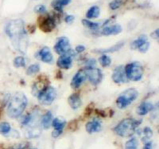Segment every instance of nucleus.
Here are the masks:
<instances>
[{
  "label": "nucleus",
  "instance_id": "f257e3e1",
  "mask_svg": "<svg viewBox=\"0 0 159 149\" xmlns=\"http://www.w3.org/2000/svg\"><path fill=\"white\" fill-rule=\"evenodd\" d=\"M5 31L12 41L14 47L21 53H25L28 46V38L23 21L21 19L11 21L6 26Z\"/></svg>",
  "mask_w": 159,
  "mask_h": 149
},
{
  "label": "nucleus",
  "instance_id": "f03ea898",
  "mask_svg": "<svg viewBox=\"0 0 159 149\" xmlns=\"http://www.w3.org/2000/svg\"><path fill=\"white\" fill-rule=\"evenodd\" d=\"M27 105V98L22 93H15L12 96L7 107V114L11 118H18L25 111Z\"/></svg>",
  "mask_w": 159,
  "mask_h": 149
},
{
  "label": "nucleus",
  "instance_id": "7ed1b4c3",
  "mask_svg": "<svg viewBox=\"0 0 159 149\" xmlns=\"http://www.w3.org/2000/svg\"><path fill=\"white\" fill-rule=\"evenodd\" d=\"M141 123V120H134L131 118L124 119L115 127L114 132L116 135L121 137H132Z\"/></svg>",
  "mask_w": 159,
  "mask_h": 149
},
{
  "label": "nucleus",
  "instance_id": "20e7f679",
  "mask_svg": "<svg viewBox=\"0 0 159 149\" xmlns=\"http://www.w3.org/2000/svg\"><path fill=\"white\" fill-rule=\"evenodd\" d=\"M139 96V92L135 89H128L125 90L116 100V105L118 108L123 109L130 105Z\"/></svg>",
  "mask_w": 159,
  "mask_h": 149
},
{
  "label": "nucleus",
  "instance_id": "39448f33",
  "mask_svg": "<svg viewBox=\"0 0 159 149\" xmlns=\"http://www.w3.org/2000/svg\"><path fill=\"white\" fill-rule=\"evenodd\" d=\"M124 69L128 81H138L141 80L143 76V73H144L143 66L139 62H132V63L127 64L124 67Z\"/></svg>",
  "mask_w": 159,
  "mask_h": 149
},
{
  "label": "nucleus",
  "instance_id": "423d86ee",
  "mask_svg": "<svg viewBox=\"0 0 159 149\" xmlns=\"http://www.w3.org/2000/svg\"><path fill=\"white\" fill-rule=\"evenodd\" d=\"M57 96V92L52 86H45L38 94V99L42 105H50L54 101Z\"/></svg>",
  "mask_w": 159,
  "mask_h": 149
},
{
  "label": "nucleus",
  "instance_id": "0eeeda50",
  "mask_svg": "<svg viewBox=\"0 0 159 149\" xmlns=\"http://www.w3.org/2000/svg\"><path fill=\"white\" fill-rule=\"evenodd\" d=\"M74 57V53L72 50H69L68 53L61 55L57 62V66L60 69H70L72 64V58Z\"/></svg>",
  "mask_w": 159,
  "mask_h": 149
},
{
  "label": "nucleus",
  "instance_id": "6e6552de",
  "mask_svg": "<svg viewBox=\"0 0 159 149\" xmlns=\"http://www.w3.org/2000/svg\"><path fill=\"white\" fill-rule=\"evenodd\" d=\"M54 50L57 54L62 55L68 53L71 50L70 43H69V38L66 37H61L57 42L56 45L54 46Z\"/></svg>",
  "mask_w": 159,
  "mask_h": 149
},
{
  "label": "nucleus",
  "instance_id": "1a4fd4ad",
  "mask_svg": "<svg viewBox=\"0 0 159 149\" xmlns=\"http://www.w3.org/2000/svg\"><path fill=\"white\" fill-rule=\"evenodd\" d=\"M86 71H87L88 77L92 85L96 86L101 82L103 79V73L100 69L96 68H89V69L87 68Z\"/></svg>",
  "mask_w": 159,
  "mask_h": 149
},
{
  "label": "nucleus",
  "instance_id": "9d476101",
  "mask_svg": "<svg viewBox=\"0 0 159 149\" xmlns=\"http://www.w3.org/2000/svg\"><path fill=\"white\" fill-rule=\"evenodd\" d=\"M87 71L85 69H80L75 74V76L72 77V81H71V86L73 89H78L82 84L87 79Z\"/></svg>",
  "mask_w": 159,
  "mask_h": 149
},
{
  "label": "nucleus",
  "instance_id": "9b49d317",
  "mask_svg": "<svg viewBox=\"0 0 159 149\" xmlns=\"http://www.w3.org/2000/svg\"><path fill=\"white\" fill-rule=\"evenodd\" d=\"M112 80L115 83L121 84V83H127L128 81L126 73H125V69L123 66H118L113 72L112 74Z\"/></svg>",
  "mask_w": 159,
  "mask_h": 149
},
{
  "label": "nucleus",
  "instance_id": "f8f14e48",
  "mask_svg": "<svg viewBox=\"0 0 159 149\" xmlns=\"http://www.w3.org/2000/svg\"><path fill=\"white\" fill-rule=\"evenodd\" d=\"M56 26V22L52 17H47L44 18L40 23V28L44 32H51Z\"/></svg>",
  "mask_w": 159,
  "mask_h": 149
},
{
  "label": "nucleus",
  "instance_id": "ddd939ff",
  "mask_svg": "<svg viewBox=\"0 0 159 149\" xmlns=\"http://www.w3.org/2000/svg\"><path fill=\"white\" fill-rule=\"evenodd\" d=\"M85 128H86L87 133H89V134L98 133L102 128L101 121L98 120V119H94V120L88 122L87 124H86V126H85Z\"/></svg>",
  "mask_w": 159,
  "mask_h": 149
},
{
  "label": "nucleus",
  "instance_id": "4468645a",
  "mask_svg": "<svg viewBox=\"0 0 159 149\" xmlns=\"http://www.w3.org/2000/svg\"><path fill=\"white\" fill-rule=\"evenodd\" d=\"M122 32V27L119 24H116V25L111 26H106L103 28L101 31V34L103 35H119V33Z\"/></svg>",
  "mask_w": 159,
  "mask_h": 149
},
{
  "label": "nucleus",
  "instance_id": "2eb2a0df",
  "mask_svg": "<svg viewBox=\"0 0 159 149\" xmlns=\"http://www.w3.org/2000/svg\"><path fill=\"white\" fill-rule=\"evenodd\" d=\"M68 102H69L70 107L74 110L79 109L82 105L81 99L77 93H73L71 96H69V98H68Z\"/></svg>",
  "mask_w": 159,
  "mask_h": 149
},
{
  "label": "nucleus",
  "instance_id": "dca6fc26",
  "mask_svg": "<svg viewBox=\"0 0 159 149\" xmlns=\"http://www.w3.org/2000/svg\"><path fill=\"white\" fill-rule=\"evenodd\" d=\"M154 109V105L151 102H143L137 109V113L139 116H145L149 112L152 111Z\"/></svg>",
  "mask_w": 159,
  "mask_h": 149
},
{
  "label": "nucleus",
  "instance_id": "f3484780",
  "mask_svg": "<svg viewBox=\"0 0 159 149\" xmlns=\"http://www.w3.org/2000/svg\"><path fill=\"white\" fill-rule=\"evenodd\" d=\"M40 59L45 63H50L52 61V55L50 49L48 47L42 48L39 52Z\"/></svg>",
  "mask_w": 159,
  "mask_h": 149
},
{
  "label": "nucleus",
  "instance_id": "a211bd4d",
  "mask_svg": "<svg viewBox=\"0 0 159 149\" xmlns=\"http://www.w3.org/2000/svg\"><path fill=\"white\" fill-rule=\"evenodd\" d=\"M52 115L50 112H48L42 116L41 119V124L44 129H49L52 125Z\"/></svg>",
  "mask_w": 159,
  "mask_h": 149
},
{
  "label": "nucleus",
  "instance_id": "6ab92c4d",
  "mask_svg": "<svg viewBox=\"0 0 159 149\" xmlns=\"http://www.w3.org/2000/svg\"><path fill=\"white\" fill-rule=\"evenodd\" d=\"M124 43L121 42V43H118L115 46H113L112 47L107 48V49H95L93 50V52L95 53H99V54H107V53H113V52H116V51L119 50L123 46Z\"/></svg>",
  "mask_w": 159,
  "mask_h": 149
},
{
  "label": "nucleus",
  "instance_id": "aec40b11",
  "mask_svg": "<svg viewBox=\"0 0 159 149\" xmlns=\"http://www.w3.org/2000/svg\"><path fill=\"white\" fill-rule=\"evenodd\" d=\"M52 127L54 128V130L59 132H63L64 128L66 125V121L65 120L60 118H54L52 119Z\"/></svg>",
  "mask_w": 159,
  "mask_h": 149
},
{
  "label": "nucleus",
  "instance_id": "412c9836",
  "mask_svg": "<svg viewBox=\"0 0 159 149\" xmlns=\"http://www.w3.org/2000/svg\"><path fill=\"white\" fill-rule=\"evenodd\" d=\"M147 42V37L146 35H141L138 39L134 40L130 44V48L132 49H137L143 45L144 42Z\"/></svg>",
  "mask_w": 159,
  "mask_h": 149
},
{
  "label": "nucleus",
  "instance_id": "4be33fe9",
  "mask_svg": "<svg viewBox=\"0 0 159 149\" xmlns=\"http://www.w3.org/2000/svg\"><path fill=\"white\" fill-rule=\"evenodd\" d=\"M71 0H56L52 2V7L54 8L56 11H61V12L63 10V7L70 3Z\"/></svg>",
  "mask_w": 159,
  "mask_h": 149
},
{
  "label": "nucleus",
  "instance_id": "5701e85b",
  "mask_svg": "<svg viewBox=\"0 0 159 149\" xmlns=\"http://www.w3.org/2000/svg\"><path fill=\"white\" fill-rule=\"evenodd\" d=\"M99 13H100V11H99V8L97 6H93L92 7H90L89 9L87 12V15H86V17L89 19H92V18H96L99 15Z\"/></svg>",
  "mask_w": 159,
  "mask_h": 149
},
{
  "label": "nucleus",
  "instance_id": "b1692460",
  "mask_svg": "<svg viewBox=\"0 0 159 149\" xmlns=\"http://www.w3.org/2000/svg\"><path fill=\"white\" fill-rule=\"evenodd\" d=\"M138 147H139V141L134 137L129 140L125 144V149H138Z\"/></svg>",
  "mask_w": 159,
  "mask_h": 149
},
{
  "label": "nucleus",
  "instance_id": "393cba45",
  "mask_svg": "<svg viewBox=\"0 0 159 149\" xmlns=\"http://www.w3.org/2000/svg\"><path fill=\"white\" fill-rule=\"evenodd\" d=\"M11 124L7 122H2L0 124V134L7 135L11 132Z\"/></svg>",
  "mask_w": 159,
  "mask_h": 149
},
{
  "label": "nucleus",
  "instance_id": "a878e982",
  "mask_svg": "<svg viewBox=\"0 0 159 149\" xmlns=\"http://www.w3.org/2000/svg\"><path fill=\"white\" fill-rule=\"evenodd\" d=\"M99 62L103 67H107L111 63V59L110 57L107 56V55L103 54L100 58H99Z\"/></svg>",
  "mask_w": 159,
  "mask_h": 149
},
{
  "label": "nucleus",
  "instance_id": "bb28decb",
  "mask_svg": "<svg viewBox=\"0 0 159 149\" xmlns=\"http://www.w3.org/2000/svg\"><path fill=\"white\" fill-rule=\"evenodd\" d=\"M82 23L84 26L88 27L90 30H96L99 29V23H96V22H92L91 21L87 20V19H83L82 20Z\"/></svg>",
  "mask_w": 159,
  "mask_h": 149
},
{
  "label": "nucleus",
  "instance_id": "cd10ccee",
  "mask_svg": "<svg viewBox=\"0 0 159 149\" xmlns=\"http://www.w3.org/2000/svg\"><path fill=\"white\" fill-rule=\"evenodd\" d=\"M143 134H144V137L143 138V140L145 143H147L153 136V131L150 127H145L143 129Z\"/></svg>",
  "mask_w": 159,
  "mask_h": 149
},
{
  "label": "nucleus",
  "instance_id": "c85d7f7f",
  "mask_svg": "<svg viewBox=\"0 0 159 149\" xmlns=\"http://www.w3.org/2000/svg\"><path fill=\"white\" fill-rule=\"evenodd\" d=\"M14 66L16 68L25 67V61L23 57H17L14 60Z\"/></svg>",
  "mask_w": 159,
  "mask_h": 149
},
{
  "label": "nucleus",
  "instance_id": "c756f323",
  "mask_svg": "<svg viewBox=\"0 0 159 149\" xmlns=\"http://www.w3.org/2000/svg\"><path fill=\"white\" fill-rule=\"evenodd\" d=\"M40 71V66L38 64H34V65H31L30 66H29V68L26 70V73L27 75H33L35 74V73H38Z\"/></svg>",
  "mask_w": 159,
  "mask_h": 149
},
{
  "label": "nucleus",
  "instance_id": "7c9ffc66",
  "mask_svg": "<svg viewBox=\"0 0 159 149\" xmlns=\"http://www.w3.org/2000/svg\"><path fill=\"white\" fill-rule=\"evenodd\" d=\"M31 120H32V114H26L25 116H23L20 120V123L22 125L24 126H27L28 124L30 123Z\"/></svg>",
  "mask_w": 159,
  "mask_h": 149
},
{
  "label": "nucleus",
  "instance_id": "2f4dec72",
  "mask_svg": "<svg viewBox=\"0 0 159 149\" xmlns=\"http://www.w3.org/2000/svg\"><path fill=\"white\" fill-rule=\"evenodd\" d=\"M123 4V0H113L112 2H110L109 7L111 10H116L119 8Z\"/></svg>",
  "mask_w": 159,
  "mask_h": 149
},
{
  "label": "nucleus",
  "instance_id": "473e14b6",
  "mask_svg": "<svg viewBox=\"0 0 159 149\" xmlns=\"http://www.w3.org/2000/svg\"><path fill=\"white\" fill-rule=\"evenodd\" d=\"M149 48H150V42H146L139 48V52H141V53H146V52H147Z\"/></svg>",
  "mask_w": 159,
  "mask_h": 149
},
{
  "label": "nucleus",
  "instance_id": "72a5a7b5",
  "mask_svg": "<svg viewBox=\"0 0 159 149\" xmlns=\"http://www.w3.org/2000/svg\"><path fill=\"white\" fill-rule=\"evenodd\" d=\"M29 147V144L28 143H23V144H17V145L13 146L10 149H27Z\"/></svg>",
  "mask_w": 159,
  "mask_h": 149
},
{
  "label": "nucleus",
  "instance_id": "f704fd0d",
  "mask_svg": "<svg viewBox=\"0 0 159 149\" xmlns=\"http://www.w3.org/2000/svg\"><path fill=\"white\" fill-rule=\"evenodd\" d=\"M34 11L37 13L42 14V13H45L46 11V8L44 5H38L34 8Z\"/></svg>",
  "mask_w": 159,
  "mask_h": 149
},
{
  "label": "nucleus",
  "instance_id": "c9c22d12",
  "mask_svg": "<svg viewBox=\"0 0 159 149\" xmlns=\"http://www.w3.org/2000/svg\"><path fill=\"white\" fill-rule=\"evenodd\" d=\"M87 66H88V69L89 68H95V66H96V60L95 59H90L89 61L87 62Z\"/></svg>",
  "mask_w": 159,
  "mask_h": 149
},
{
  "label": "nucleus",
  "instance_id": "e433bc0d",
  "mask_svg": "<svg viewBox=\"0 0 159 149\" xmlns=\"http://www.w3.org/2000/svg\"><path fill=\"white\" fill-rule=\"evenodd\" d=\"M74 19H75L74 16H72V15H67V16L65 17V21L67 22V23H71V22L74 20Z\"/></svg>",
  "mask_w": 159,
  "mask_h": 149
},
{
  "label": "nucleus",
  "instance_id": "4c0bfd02",
  "mask_svg": "<svg viewBox=\"0 0 159 149\" xmlns=\"http://www.w3.org/2000/svg\"><path fill=\"white\" fill-rule=\"evenodd\" d=\"M75 50H76L77 53H82V52H84V51L85 50V47L84 46H82V45H80V46H76Z\"/></svg>",
  "mask_w": 159,
  "mask_h": 149
},
{
  "label": "nucleus",
  "instance_id": "58836bf2",
  "mask_svg": "<svg viewBox=\"0 0 159 149\" xmlns=\"http://www.w3.org/2000/svg\"><path fill=\"white\" fill-rule=\"evenodd\" d=\"M151 37L153 38H154V39H158V37H159V31H158V29H157V30H155L154 31V32H153V33L151 34Z\"/></svg>",
  "mask_w": 159,
  "mask_h": 149
},
{
  "label": "nucleus",
  "instance_id": "ea45409f",
  "mask_svg": "<svg viewBox=\"0 0 159 149\" xmlns=\"http://www.w3.org/2000/svg\"><path fill=\"white\" fill-rule=\"evenodd\" d=\"M143 149H152V142L148 141L147 143H145V146Z\"/></svg>",
  "mask_w": 159,
  "mask_h": 149
},
{
  "label": "nucleus",
  "instance_id": "a19ab883",
  "mask_svg": "<svg viewBox=\"0 0 159 149\" xmlns=\"http://www.w3.org/2000/svg\"><path fill=\"white\" fill-rule=\"evenodd\" d=\"M61 132H59V131H56V130H54V131L52 132V137H54V138H57V137H58L60 136V135L61 134Z\"/></svg>",
  "mask_w": 159,
  "mask_h": 149
},
{
  "label": "nucleus",
  "instance_id": "79ce46f5",
  "mask_svg": "<svg viewBox=\"0 0 159 149\" xmlns=\"http://www.w3.org/2000/svg\"><path fill=\"white\" fill-rule=\"evenodd\" d=\"M0 116H1V110H0Z\"/></svg>",
  "mask_w": 159,
  "mask_h": 149
},
{
  "label": "nucleus",
  "instance_id": "37998d69",
  "mask_svg": "<svg viewBox=\"0 0 159 149\" xmlns=\"http://www.w3.org/2000/svg\"><path fill=\"white\" fill-rule=\"evenodd\" d=\"M30 149H38V148H30Z\"/></svg>",
  "mask_w": 159,
  "mask_h": 149
}]
</instances>
